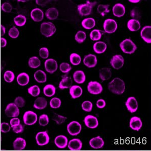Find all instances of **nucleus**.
I'll return each mask as SVG.
<instances>
[{"mask_svg":"<svg viewBox=\"0 0 151 151\" xmlns=\"http://www.w3.org/2000/svg\"><path fill=\"white\" fill-rule=\"evenodd\" d=\"M108 89L115 94H122L125 91V83L120 78H115L109 83Z\"/></svg>","mask_w":151,"mask_h":151,"instance_id":"f257e3e1","label":"nucleus"},{"mask_svg":"<svg viewBox=\"0 0 151 151\" xmlns=\"http://www.w3.org/2000/svg\"><path fill=\"white\" fill-rule=\"evenodd\" d=\"M97 2H91L87 1L86 3L80 4L78 6V11L79 14L82 16H86L90 15L93 7L96 5Z\"/></svg>","mask_w":151,"mask_h":151,"instance_id":"f03ea898","label":"nucleus"},{"mask_svg":"<svg viewBox=\"0 0 151 151\" xmlns=\"http://www.w3.org/2000/svg\"><path fill=\"white\" fill-rule=\"evenodd\" d=\"M120 48L124 53L132 54L137 49V47L135 43L131 39H126L120 43Z\"/></svg>","mask_w":151,"mask_h":151,"instance_id":"7ed1b4c3","label":"nucleus"},{"mask_svg":"<svg viewBox=\"0 0 151 151\" xmlns=\"http://www.w3.org/2000/svg\"><path fill=\"white\" fill-rule=\"evenodd\" d=\"M56 31V28L54 24L52 22H43L40 26V32L41 34L47 37L52 36Z\"/></svg>","mask_w":151,"mask_h":151,"instance_id":"20e7f679","label":"nucleus"},{"mask_svg":"<svg viewBox=\"0 0 151 151\" xmlns=\"http://www.w3.org/2000/svg\"><path fill=\"white\" fill-rule=\"evenodd\" d=\"M23 119L25 124L27 125H34L37 121V115L32 111H27L24 113Z\"/></svg>","mask_w":151,"mask_h":151,"instance_id":"39448f33","label":"nucleus"},{"mask_svg":"<svg viewBox=\"0 0 151 151\" xmlns=\"http://www.w3.org/2000/svg\"><path fill=\"white\" fill-rule=\"evenodd\" d=\"M82 130V125L77 121H73L67 125V131L70 136L78 135Z\"/></svg>","mask_w":151,"mask_h":151,"instance_id":"423d86ee","label":"nucleus"},{"mask_svg":"<svg viewBox=\"0 0 151 151\" xmlns=\"http://www.w3.org/2000/svg\"><path fill=\"white\" fill-rule=\"evenodd\" d=\"M36 143L40 146H45L50 142V136L47 131L38 132L35 137Z\"/></svg>","mask_w":151,"mask_h":151,"instance_id":"0eeeda50","label":"nucleus"},{"mask_svg":"<svg viewBox=\"0 0 151 151\" xmlns=\"http://www.w3.org/2000/svg\"><path fill=\"white\" fill-rule=\"evenodd\" d=\"M88 92L93 95L99 94L103 91V87L100 83L97 81H91L87 86Z\"/></svg>","mask_w":151,"mask_h":151,"instance_id":"6e6552de","label":"nucleus"},{"mask_svg":"<svg viewBox=\"0 0 151 151\" xmlns=\"http://www.w3.org/2000/svg\"><path fill=\"white\" fill-rule=\"evenodd\" d=\"M103 28L104 31L107 33H113L116 30L117 24L114 20L107 19L105 20L103 24Z\"/></svg>","mask_w":151,"mask_h":151,"instance_id":"1a4fd4ad","label":"nucleus"},{"mask_svg":"<svg viewBox=\"0 0 151 151\" xmlns=\"http://www.w3.org/2000/svg\"><path fill=\"white\" fill-rule=\"evenodd\" d=\"M5 113L9 117H17L20 113L19 108L14 103H10L7 105L6 107Z\"/></svg>","mask_w":151,"mask_h":151,"instance_id":"9d476101","label":"nucleus"},{"mask_svg":"<svg viewBox=\"0 0 151 151\" xmlns=\"http://www.w3.org/2000/svg\"><path fill=\"white\" fill-rule=\"evenodd\" d=\"M124 58L122 55H116L112 58L110 60V65L114 69L119 70L123 67L124 65Z\"/></svg>","mask_w":151,"mask_h":151,"instance_id":"9b49d317","label":"nucleus"},{"mask_svg":"<svg viewBox=\"0 0 151 151\" xmlns=\"http://www.w3.org/2000/svg\"><path fill=\"white\" fill-rule=\"evenodd\" d=\"M84 122L87 127L91 129H96L99 124L97 118L92 115H88L85 116Z\"/></svg>","mask_w":151,"mask_h":151,"instance_id":"f8f14e48","label":"nucleus"},{"mask_svg":"<svg viewBox=\"0 0 151 151\" xmlns=\"http://www.w3.org/2000/svg\"><path fill=\"white\" fill-rule=\"evenodd\" d=\"M125 106L127 110L131 113H134L138 109V103L136 98L134 97H130L127 98L125 102Z\"/></svg>","mask_w":151,"mask_h":151,"instance_id":"ddd939ff","label":"nucleus"},{"mask_svg":"<svg viewBox=\"0 0 151 151\" xmlns=\"http://www.w3.org/2000/svg\"><path fill=\"white\" fill-rule=\"evenodd\" d=\"M45 70L50 74H53L58 69V63L56 60L52 58L47 60L45 63Z\"/></svg>","mask_w":151,"mask_h":151,"instance_id":"4468645a","label":"nucleus"},{"mask_svg":"<svg viewBox=\"0 0 151 151\" xmlns=\"http://www.w3.org/2000/svg\"><path fill=\"white\" fill-rule=\"evenodd\" d=\"M83 63L88 68H94L97 64V58L96 55L92 54H89L84 57Z\"/></svg>","mask_w":151,"mask_h":151,"instance_id":"2eb2a0df","label":"nucleus"},{"mask_svg":"<svg viewBox=\"0 0 151 151\" xmlns=\"http://www.w3.org/2000/svg\"><path fill=\"white\" fill-rule=\"evenodd\" d=\"M89 145L91 148L94 149H99L102 148L104 145L103 139L100 136L93 137L89 141Z\"/></svg>","mask_w":151,"mask_h":151,"instance_id":"dca6fc26","label":"nucleus"},{"mask_svg":"<svg viewBox=\"0 0 151 151\" xmlns=\"http://www.w3.org/2000/svg\"><path fill=\"white\" fill-rule=\"evenodd\" d=\"M142 125V121L139 117L133 116L130 119L129 127L134 131H139Z\"/></svg>","mask_w":151,"mask_h":151,"instance_id":"f3484780","label":"nucleus"},{"mask_svg":"<svg viewBox=\"0 0 151 151\" xmlns=\"http://www.w3.org/2000/svg\"><path fill=\"white\" fill-rule=\"evenodd\" d=\"M55 146L60 149L66 148L68 144V139L67 137L64 135H59L55 137L54 141Z\"/></svg>","mask_w":151,"mask_h":151,"instance_id":"a211bd4d","label":"nucleus"},{"mask_svg":"<svg viewBox=\"0 0 151 151\" xmlns=\"http://www.w3.org/2000/svg\"><path fill=\"white\" fill-rule=\"evenodd\" d=\"M82 141L79 139H73L69 141L68 144V148L71 151H79L82 148Z\"/></svg>","mask_w":151,"mask_h":151,"instance_id":"6ab92c4d","label":"nucleus"},{"mask_svg":"<svg viewBox=\"0 0 151 151\" xmlns=\"http://www.w3.org/2000/svg\"><path fill=\"white\" fill-rule=\"evenodd\" d=\"M141 37L146 42L151 43V27L150 26H145L142 28L141 32Z\"/></svg>","mask_w":151,"mask_h":151,"instance_id":"aec40b11","label":"nucleus"},{"mask_svg":"<svg viewBox=\"0 0 151 151\" xmlns=\"http://www.w3.org/2000/svg\"><path fill=\"white\" fill-rule=\"evenodd\" d=\"M112 12L114 15L117 17H121L125 14V7L120 3L116 4L112 8Z\"/></svg>","mask_w":151,"mask_h":151,"instance_id":"412c9836","label":"nucleus"},{"mask_svg":"<svg viewBox=\"0 0 151 151\" xmlns=\"http://www.w3.org/2000/svg\"><path fill=\"white\" fill-rule=\"evenodd\" d=\"M31 18L35 22H40L42 20L44 17V13L41 9L35 8L33 9L30 14Z\"/></svg>","mask_w":151,"mask_h":151,"instance_id":"4be33fe9","label":"nucleus"},{"mask_svg":"<svg viewBox=\"0 0 151 151\" xmlns=\"http://www.w3.org/2000/svg\"><path fill=\"white\" fill-rule=\"evenodd\" d=\"M13 146L15 150H17V151L23 150L25 149V148H26V141L22 137H17L14 141Z\"/></svg>","mask_w":151,"mask_h":151,"instance_id":"5701e85b","label":"nucleus"},{"mask_svg":"<svg viewBox=\"0 0 151 151\" xmlns=\"http://www.w3.org/2000/svg\"><path fill=\"white\" fill-rule=\"evenodd\" d=\"M72 79L70 77L67 75L64 76H63L62 81L60 83L59 88L62 90L70 88L72 85Z\"/></svg>","mask_w":151,"mask_h":151,"instance_id":"b1692460","label":"nucleus"},{"mask_svg":"<svg viewBox=\"0 0 151 151\" xmlns=\"http://www.w3.org/2000/svg\"><path fill=\"white\" fill-rule=\"evenodd\" d=\"M82 89L79 86L74 85L70 88V94L73 99L79 98L82 95Z\"/></svg>","mask_w":151,"mask_h":151,"instance_id":"393cba45","label":"nucleus"},{"mask_svg":"<svg viewBox=\"0 0 151 151\" xmlns=\"http://www.w3.org/2000/svg\"><path fill=\"white\" fill-rule=\"evenodd\" d=\"M47 101L45 98L43 97H38L35 100L33 107L36 109L42 110L47 106Z\"/></svg>","mask_w":151,"mask_h":151,"instance_id":"a878e982","label":"nucleus"},{"mask_svg":"<svg viewBox=\"0 0 151 151\" xmlns=\"http://www.w3.org/2000/svg\"><path fill=\"white\" fill-rule=\"evenodd\" d=\"M73 78L78 84H83L86 80V75L82 70H77L73 74Z\"/></svg>","mask_w":151,"mask_h":151,"instance_id":"bb28decb","label":"nucleus"},{"mask_svg":"<svg viewBox=\"0 0 151 151\" xmlns=\"http://www.w3.org/2000/svg\"><path fill=\"white\" fill-rule=\"evenodd\" d=\"M111 69L108 68H103L99 70V77L102 81H106L111 77Z\"/></svg>","mask_w":151,"mask_h":151,"instance_id":"cd10ccee","label":"nucleus"},{"mask_svg":"<svg viewBox=\"0 0 151 151\" xmlns=\"http://www.w3.org/2000/svg\"><path fill=\"white\" fill-rule=\"evenodd\" d=\"M106 48V44L103 41L97 42L93 45V50L96 53L98 54H101L104 52Z\"/></svg>","mask_w":151,"mask_h":151,"instance_id":"c85d7f7f","label":"nucleus"},{"mask_svg":"<svg viewBox=\"0 0 151 151\" xmlns=\"http://www.w3.org/2000/svg\"><path fill=\"white\" fill-rule=\"evenodd\" d=\"M17 81L20 86H26L29 82V76L26 73H22L19 74L17 78Z\"/></svg>","mask_w":151,"mask_h":151,"instance_id":"c756f323","label":"nucleus"},{"mask_svg":"<svg viewBox=\"0 0 151 151\" xmlns=\"http://www.w3.org/2000/svg\"><path fill=\"white\" fill-rule=\"evenodd\" d=\"M128 29L131 31H137L141 28V24L139 21L135 19H131L127 24Z\"/></svg>","mask_w":151,"mask_h":151,"instance_id":"7c9ffc66","label":"nucleus"},{"mask_svg":"<svg viewBox=\"0 0 151 151\" xmlns=\"http://www.w3.org/2000/svg\"><path fill=\"white\" fill-rule=\"evenodd\" d=\"M45 16L49 20H55L58 17V11L55 8H50L45 12Z\"/></svg>","mask_w":151,"mask_h":151,"instance_id":"2f4dec72","label":"nucleus"},{"mask_svg":"<svg viewBox=\"0 0 151 151\" xmlns=\"http://www.w3.org/2000/svg\"><path fill=\"white\" fill-rule=\"evenodd\" d=\"M35 79L38 83H43L47 81V75L43 70H38L35 73Z\"/></svg>","mask_w":151,"mask_h":151,"instance_id":"473e14b6","label":"nucleus"},{"mask_svg":"<svg viewBox=\"0 0 151 151\" xmlns=\"http://www.w3.org/2000/svg\"><path fill=\"white\" fill-rule=\"evenodd\" d=\"M95 21L92 18H88L84 19L82 22V25L85 29H91L95 26Z\"/></svg>","mask_w":151,"mask_h":151,"instance_id":"72a5a7b5","label":"nucleus"},{"mask_svg":"<svg viewBox=\"0 0 151 151\" xmlns=\"http://www.w3.org/2000/svg\"><path fill=\"white\" fill-rule=\"evenodd\" d=\"M55 87L52 84L47 85L43 88V93L47 97H52L55 93Z\"/></svg>","mask_w":151,"mask_h":151,"instance_id":"f704fd0d","label":"nucleus"},{"mask_svg":"<svg viewBox=\"0 0 151 151\" xmlns=\"http://www.w3.org/2000/svg\"><path fill=\"white\" fill-rule=\"evenodd\" d=\"M103 31H101L98 29H94L92 31L90 34V37L92 40L97 41L101 39L102 35L103 34Z\"/></svg>","mask_w":151,"mask_h":151,"instance_id":"c9c22d12","label":"nucleus"},{"mask_svg":"<svg viewBox=\"0 0 151 151\" xmlns=\"http://www.w3.org/2000/svg\"><path fill=\"white\" fill-rule=\"evenodd\" d=\"M41 62L37 57H33L29 58L28 60V65L31 68L36 69L40 67Z\"/></svg>","mask_w":151,"mask_h":151,"instance_id":"e433bc0d","label":"nucleus"},{"mask_svg":"<svg viewBox=\"0 0 151 151\" xmlns=\"http://www.w3.org/2000/svg\"><path fill=\"white\" fill-rule=\"evenodd\" d=\"M26 18L23 15H18L14 18V21L15 24L17 26L22 27L24 26L26 22Z\"/></svg>","mask_w":151,"mask_h":151,"instance_id":"4c0bfd02","label":"nucleus"},{"mask_svg":"<svg viewBox=\"0 0 151 151\" xmlns=\"http://www.w3.org/2000/svg\"><path fill=\"white\" fill-rule=\"evenodd\" d=\"M109 7V5H99L97 7V11L102 17H104L110 12Z\"/></svg>","mask_w":151,"mask_h":151,"instance_id":"58836bf2","label":"nucleus"},{"mask_svg":"<svg viewBox=\"0 0 151 151\" xmlns=\"http://www.w3.org/2000/svg\"><path fill=\"white\" fill-rule=\"evenodd\" d=\"M70 60L71 64L74 65H78L81 63V57L77 53H72L70 57Z\"/></svg>","mask_w":151,"mask_h":151,"instance_id":"ea45409f","label":"nucleus"},{"mask_svg":"<svg viewBox=\"0 0 151 151\" xmlns=\"http://www.w3.org/2000/svg\"><path fill=\"white\" fill-rule=\"evenodd\" d=\"M28 92L29 94L33 97H36L40 94V87L37 85L31 86L28 89Z\"/></svg>","mask_w":151,"mask_h":151,"instance_id":"a19ab883","label":"nucleus"},{"mask_svg":"<svg viewBox=\"0 0 151 151\" xmlns=\"http://www.w3.org/2000/svg\"><path fill=\"white\" fill-rule=\"evenodd\" d=\"M76 41L79 43H82L86 40V33L83 31H79L75 35Z\"/></svg>","mask_w":151,"mask_h":151,"instance_id":"79ce46f5","label":"nucleus"},{"mask_svg":"<svg viewBox=\"0 0 151 151\" xmlns=\"http://www.w3.org/2000/svg\"><path fill=\"white\" fill-rule=\"evenodd\" d=\"M4 78L5 81L7 83H11L14 81L15 75L14 73L11 70L6 71L4 75Z\"/></svg>","mask_w":151,"mask_h":151,"instance_id":"37998d69","label":"nucleus"},{"mask_svg":"<svg viewBox=\"0 0 151 151\" xmlns=\"http://www.w3.org/2000/svg\"><path fill=\"white\" fill-rule=\"evenodd\" d=\"M50 122L48 115L45 114H43L40 116L39 117V124L42 127H45Z\"/></svg>","mask_w":151,"mask_h":151,"instance_id":"c03bdc74","label":"nucleus"},{"mask_svg":"<svg viewBox=\"0 0 151 151\" xmlns=\"http://www.w3.org/2000/svg\"><path fill=\"white\" fill-rule=\"evenodd\" d=\"M62 104V101L60 98L54 97L50 101V106L52 108L57 109L60 108Z\"/></svg>","mask_w":151,"mask_h":151,"instance_id":"a18cd8bd","label":"nucleus"},{"mask_svg":"<svg viewBox=\"0 0 151 151\" xmlns=\"http://www.w3.org/2000/svg\"><path fill=\"white\" fill-rule=\"evenodd\" d=\"M66 119H67V117H66L59 115V114H57V113H53V116H52V120L55 121L58 124H61L63 123H64Z\"/></svg>","mask_w":151,"mask_h":151,"instance_id":"49530a36","label":"nucleus"},{"mask_svg":"<svg viewBox=\"0 0 151 151\" xmlns=\"http://www.w3.org/2000/svg\"><path fill=\"white\" fill-rule=\"evenodd\" d=\"M141 15L142 14H141V11L138 8H134L131 11V16L134 18L133 19L139 20L142 17Z\"/></svg>","mask_w":151,"mask_h":151,"instance_id":"de8ad7c7","label":"nucleus"},{"mask_svg":"<svg viewBox=\"0 0 151 151\" xmlns=\"http://www.w3.org/2000/svg\"><path fill=\"white\" fill-rule=\"evenodd\" d=\"M83 110L86 112H91L93 108V104L90 101H85L82 104Z\"/></svg>","mask_w":151,"mask_h":151,"instance_id":"09e8293b","label":"nucleus"},{"mask_svg":"<svg viewBox=\"0 0 151 151\" xmlns=\"http://www.w3.org/2000/svg\"><path fill=\"white\" fill-rule=\"evenodd\" d=\"M60 69L62 72L68 73L71 70L72 68L70 64L67 63H63L60 65Z\"/></svg>","mask_w":151,"mask_h":151,"instance_id":"8fccbe9b","label":"nucleus"},{"mask_svg":"<svg viewBox=\"0 0 151 151\" xmlns=\"http://www.w3.org/2000/svg\"><path fill=\"white\" fill-rule=\"evenodd\" d=\"M19 31L18 29L15 26H13V27L10 28L9 31V35L10 37L15 39L19 36Z\"/></svg>","mask_w":151,"mask_h":151,"instance_id":"3c124183","label":"nucleus"},{"mask_svg":"<svg viewBox=\"0 0 151 151\" xmlns=\"http://www.w3.org/2000/svg\"><path fill=\"white\" fill-rule=\"evenodd\" d=\"M14 104L19 108H22L24 106V105L25 104V101L24 100V98L19 96L15 98V99L14 100Z\"/></svg>","mask_w":151,"mask_h":151,"instance_id":"603ef678","label":"nucleus"},{"mask_svg":"<svg viewBox=\"0 0 151 151\" xmlns=\"http://www.w3.org/2000/svg\"><path fill=\"white\" fill-rule=\"evenodd\" d=\"M39 55L40 57L43 59L48 58L49 56V51L47 47H42L39 51Z\"/></svg>","mask_w":151,"mask_h":151,"instance_id":"864d4df0","label":"nucleus"},{"mask_svg":"<svg viewBox=\"0 0 151 151\" xmlns=\"http://www.w3.org/2000/svg\"><path fill=\"white\" fill-rule=\"evenodd\" d=\"M11 126L7 122H2L1 124V131L3 133H7L10 131Z\"/></svg>","mask_w":151,"mask_h":151,"instance_id":"5fc2aeb1","label":"nucleus"},{"mask_svg":"<svg viewBox=\"0 0 151 151\" xmlns=\"http://www.w3.org/2000/svg\"><path fill=\"white\" fill-rule=\"evenodd\" d=\"M1 9L4 12H6V13H10L12 11L13 8H12V5H11L10 3L6 2L2 4Z\"/></svg>","mask_w":151,"mask_h":151,"instance_id":"6e6d98bb","label":"nucleus"},{"mask_svg":"<svg viewBox=\"0 0 151 151\" xmlns=\"http://www.w3.org/2000/svg\"><path fill=\"white\" fill-rule=\"evenodd\" d=\"M11 127H13L20 124V120L18 117H14L10 121Z\"/></svg>","mask_w":151,"mask_h":151,"instance_id":"4d7b16f0","label":"nucleus"},{"mask_svg":"<svg viewBox=\"0 0 151 151\" xmlns=\"http://www.w3.org/2000/svg\"><path fill=\"white\" fill-rule=\"evenodd\" d=\"M13 131L14 132H15L16 134H19L22 132L24 131V127L22 124H20L19 125H17L16 127H12Z\"/></svg>","mask_w":151,"mask_h":151,"instance_id":"13d9d810","label":"nucleus"},{"mask_svg":"<svg viewBox=\"0 0 151 151\" xmlns=\"http://www.w3.org/2000/svg\"><path fill=\"white\" fill-rule=\"evenodd\" d=\"M96 105L97 107L100 109L104 108L106 106V102L104 100L100 99L97 100V101L96 102Z\"/></svg>","mask_w":151,"mask_h":151,"instance_id":"bf43d9fd","label":"nucleus"},{"mask_svg":"<svg viewBox=\"0 0 151 151\" xmlns=\"http://www.w3.org/2000/svg\"><path fill=\"white\" fill-rule=\"evenodd\" d=\"M50 2V1H48V0H40V1H39V0H36V3L38 5H40L42 6V7H43V6H45L47 5V4L49 2Z\"/></svg>","mask_w":151,"mask_h":151,"instance_id":"052dcab7","label":"nucleus"},{"mask_svg":"<svg viewBox=\"0 0 151 151\" xmlns=\"http://www.w3.org/2000/svg\"><path fill=\"white\" fill-rule=\"evenodd\" d=\"M7 45V40L5 38L2 37L1 38V47H5Z\"/></svg>","mask_w":151,"mask_h":151,"instance_id":"680f3d73","label":"nucleus"},{"mask_svg":"<svg viewBox=\"0 0 151 151\" xmlns=\"http://www.w3.org/2000/svg\"><path fill=\"white\" fill-rule=\"evenodd\" d=\"M0 28H1V36H3L5 34L6 28L3 25H1Z\"/></svg>","mask_w":151,"mask_h":151,"instance_id":"e2e57ef3","label":"nucleus"},{"mask_svg":"<svg viewBox=\"0 0 151 151\" xmlns=\"http://www.w3.org/2000/svg\"><path fill=\"white\" fill-rule=\"evenodd\" d=\"M140 1L139 0H137V1H132V0H129V2L132 3H139Z\"/></svg>","mask_w":151,"mask_h":151,"instance_id":"0e129e2a","label":"nucleus"},{"mask_svg":"<svg viewBox=\"0 0 151 151\" xmlns=\"http://www.w3.org/2000/svg\"><path fill=\"white\" fill-rule=\"evenodd\" d=\"M18 2H26V1H22V0H20V1H19V0H18Z\"/></svg>","mask_w":151,"mask_h":151,"instance_id":"69168bd1","label":"nucleus"},{"mask_svg":"<svg viewBox=\"0 0 151 151\" xmlns=\"http://www.w3.org/2000/svg\"><path fill=\"white\" fill-rule=\"evenodd\" d=\"M0 36H1V28H0Z\"/></svg>","mask_w":151,"mask_h":151,"instance_id":"338daca9","label":"nucleus"}]
</instances>
